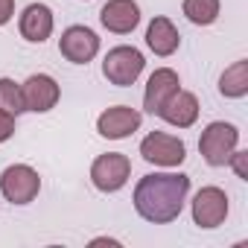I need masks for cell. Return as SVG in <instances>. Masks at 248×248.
<instances>
[{
    "label": "cell",
    "instance_id": "cell-12",
    "mask_svg": "<svg viewBox=\"0 0 248 248\" xmlns=\"http://www.w3.org/2000/svg\"><path fill=\"white\" fill-rule=\"evenodd\" d=\"M178 88H181L178 73H175L172 67H158V70L149 76V82H146V91H143V111L152 114V117H158V111L164 108V102H167Z\"/></svg>",
    "mask_w": 248,
    "mask_h": 248
},
{
    "label": "cell",
    "instance_id": "cell-4",
    "mask_svg": "<svg viewBox=\"0 0 248 248\" xmlns=\"http://www.w3.org/2000/svg\"><path fill=\"white\" fill-rule=\"evenodd\" d=\"M132 178V161L123 152H105L91 164V184L99 193H117Z\"/></svg>",
    "mask_w": 248,
    "mask_h": 248
},
{
    "label": "cell",
    "instance_id": "cell-17",
    "mask_svg": "<svg viewBox=\"0 0 248 248\" xmlns=\"http://www.w3.org/2000/svg\"><path fill=\"white\" fill-rule=\"evenodd\" d=\"M184 15L196 27H210L219 18V0H184L181 3Z\"/></svg>",
    "mask_w": 248,
    "mask_h": 248
},
{
    "label": "cell",
    "instance_id": "cell-8",
    "mask_svg": "<svg viewBox=\"0 0 248 248\" xmlns=\"http://www.w3.org/2000/svg\"><path fill=\"white\" fill-rule=\"evenodd\" d=\"M143 123V114L132 105H114V108H105L99 117H96V132L99 138L105 140H123L140 129Z\"/></svg>",
    "mask_w": 248,
    "mask_h": 248
},
{
    "label": "cell",
    "instance_id": "cell-19",
    "mask_svg": "<svg viewBox=\"0 0 248 248\" xmlns=\"http://www.w3.org/2000/svg\"><path fill=\"white\" fill-rule=\"evenodd\" d=\"M12 135H15V114L0 108V143L12 140Z\"/></svg>",
    "mask_w": 248,
    "mask_h": 248
},
{
    "label": "cell",
    "instance_id": "cell-5",
    "mask_svg": "<svg viewBox=\"0 0 248 248\" xmlns=\"http://www.w3.org/2000/svg\"><path fill=\"white\" fill-rule=\"evenodd\" d=\"M0 193L12 204H30L41 193V175L27 164H12L0 172Z\"/></svg>",
    "mask_w": 248,
    "mask_h": 248
},
{
    "label": "cell",
    "instance_id": "cell-13",
    "mask_svg": "<svg viewBox=\"0 0 248 248\" xmlns=\"http://www.w3.org/2000/svg\"><path fill=\"white\" fill-rule=\"evenodd\" d=\"M158 117H161L164 123H170V126H175V129H190L193 123L199 120V99H196V93L178 88V91L164 102V108L158 111Z\"/></svg>",
    "mask_w": 248,
    "mask_h": 248
},
{
    "label": "cell",
    "instance_id": "cell-2",
    "mask_svg": "<svg viewBox=\"0 0 248 248\" xmlns=\"http://www.w3.org/2000/svg\"><path fill=\"white\" fill-rule=\"evenodd\" d=\"M236 146H239V129L225 120L207 123L202 138H199V152H202L207 167H225Z\"/></svg>",
    "mask_w": 248,
    "mask_h": 248
},
{
    "label": "cell",
    "instance_id": "cell-6",
    "mask_svg": "<svg viewBox=\"0 0 248 248\" xmlns=\"http://www.w3.org/2000/svg\"><path fill=\"white\" fill-rule=\"evenodd\" d=\"M140 155L146 164H155V167H164V170H172V167H181L184 158H187V146L181 138L175 135H167V132H149L143 140H140Z\"/></svg>",
    "mask_w": 248,
    "mask_h": 248
},
{
    "label": "cell",
    "instance_id": "cell-14",
    "mask_svg": "<svg viewBox=\"0 0 248 248\" xmlns=\"http://www.w3.org/2000/svg\"><path fill=\"white\" fill-rule=\"evenodd\" d=\"M18 30L30 44H44L53 35V9L47 3H30L18 18Z\"/></svg>",
    "mask_w": 248,
    "mask_h": 248
},
{
    "label": "cell",
    "instance_id": "cell-10",
    "mask_svg": "<svg viewBox=\"0 0 248 248\" xmlns=\"http://www.w3.org/2000/svg\"><path fill=\"white\" fill-rule=\"evenodd\" d=\"M21 93H24V108L27 111H35V114H47L56 108L59 96H62V88L59 82L50 76V73H32L24 85H21Z\"/></svg>",
    "mask_w": 248,
    "mask_h": 248
},
{
    "label": "cell",
    "instance_id": "cell-15",
    "mask_svg": "<svg viewBox=\"0 0 248 248\" xmlns=\"http://www.w3.org/2000/svg\"><path fill=\"white\" fill-rule=\"evenodd\" d=\"M178 44H181V35H178L175 24H172L170 18L158 15V18L149 21V27H146V47H149L155 56L167 59V56H172V53L178 50Z\"/></svg>",
    "mask_w": 248,
    "mask_h": 248
},
{
    "label": "cell",
    "instance_id": "cell-16",
    "mask_svg": "<svg viewBox=\"0 0 248 248\" xmlns=\"http://www.w3.org/2000/svg\"><path fill=\"white\" fill-rule=\"evenodd\" d=\"M219 93L228 99H242L248 93V62L239 59L219 76Z\"/></svg>",
    "mask_w": 248,
    "mask_h": 248
},
{
    "label": "cell",
    "instance_id": "cell-11",
    "mask_svg": "<svg viewBox=\"0 0 248 248\" xmlns=\"http://www.w3.org/2000/svg\"><path fill=\"white\" fill-rule=\"evenodd\" d=\"M99 24L114 35H129L140 24V6L138 0H108L99 9Z\"/></svg>",
    "mask_w": 248,
    "mask_h": 248
},
{
    "label": "cell",
    "instance_id": "cell-1",
    "mask_svg": "<svg viewBox=\"0 0 248 248\" xmlns=\"http://www.w3.org/2000/svg\"><path fill=\"white\" fill-rule=\"evenodd\" d=\"M190 196V175L184 172H149L135 187V210L152 225H170L181 216Z\"/></svg>",
    "mask_w": 248,
    "mask_h": 248
},
{
    "label": "cell",
    "instance_id": "cell-20",
    "mask_svg": "<svg viewBox=\"0 0 248 248\" xmlns=\"http://www.w3.org/2000/svg\"><path fill=\"white\" fill-rule=\"evenodd\" d=\"M228 164L236 170V175H239V178H248V152H239V149H233V155L228 158Z\"/></svg>",
    "mask_w": 248,
    "mask_h": 248
},
{
    "label": "cell",
    "instance_id": "cell-9",
    "mask_svg": "<svg viewBox=\"0 0 248 248\" xmlns=\"http://www.w3.org/2000/svg\"><path fill=\"white\" fill-rule=\"evenodd\" d=\"M59 53L73 64H88L99 53V35L91 27H82V24L67 27L59 38Z\"/></svg>",
    "mask_w": 248,
    "mask_h": 248
},
{
    "label": "cell",
    "instance_id": "cell-21",
    "mask_svg": "<svg viewBox=\"0 0 248 248\" xmlns=\"http://www.w3.org/2000/svg\"><path fill=\"white\" fill-rule=\"evenodd\" d=\"M15 15V0H0V27H6Z\"/></svg>",
    "mask_w": 248,
    "mask_h": 248
},
{
    "label": "cell",
    "instance_id": "cell-7",
    "mask_svg": "<svg viewBox=\"0 0 248 248\" xmlns=\"http://www.w3.org/2000/svg\"><path fill=\"white\" fill-rule=\"evenodd\" d=\"M190 210H193V225L213 231L228 219V193L222 187H202L193 196Z\"/></svg>",
    "mask_w": 248,
    "mask_h": 248
},
{
    "label": "cell",
    "instance_id": "cell-3",
    "mask_svg": "<svg viewBox=\"0 0 248 248\" xmlns=\"http://www.w3.org/2000/svg\"><path fill=\"white\" fill-rule=\"evenodd\" d=\"M143 67H146L143 53H140L138 47H129V44H120V47L108 50L105 59H102V76H105L111 85H117V88L135 85V82L140 79Z\"/></svg>",
    "mask_w": 248,
    "mask_h": 248
},
{
    "label": "cell",
    "instance_id": "cell-18",
    "mask_svg": "<svg viewBox=\"0 0 248 248\" xmlns=\"http://www.w3.org/2000/svg\"><path fill=\"white\" fill-rule=\"evenodd\" d=\"M0 108L9 111V114H15V117L27 111V108H24V93H21V85H18L15 79H9V76L0 79Z\"/></svg>",
    "mask_w": 248,
    "mask_h": 248
}]
</instances>
